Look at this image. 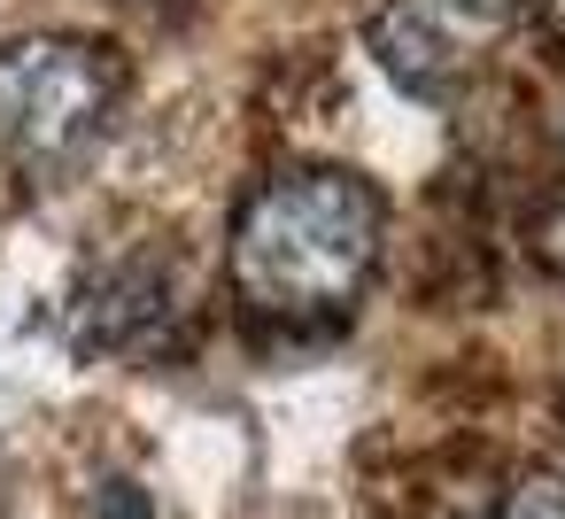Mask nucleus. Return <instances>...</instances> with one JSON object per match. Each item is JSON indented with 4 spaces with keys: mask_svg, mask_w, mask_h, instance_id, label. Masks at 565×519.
Wrapping results in <instances>:
<instances>
[{
    "mask_svg": "<svg viewBox=\"0 0 565 519\" xmlns=\"http://www.w3.org/2000/svg\"><path fill=\"white\" fill-rule=\"evenodd\" d=\"M132 9H148V17H186L194 0H132Z\"/></svg>",
    "mask_w": 565,
    "mask_h": 519,
    "instance_id": "8",
    "label": "nucleus"
},
{
    "mask_svg": "<svg viewBox=\"0 0 565 519\" xmlns=\"http://www.w3.org/2000/svg\"><path fill=\"white\" fill-rule=\"evenodd\" d=\"M387 202L364 171L295 163L271 171L233 218V287L271 326H333L380 264Z\"/></svg>",
    "mask_w": 565,
    "mask_h": 519,
    "instance_id": "1",
    "label": "nucleus"
},
{
    "mask_svg": "<svg viewBox=\"0 0 565 519\" xmlns=\"http://www.w3.org/2000/svg\"><path fill=\"white\" fill-rule=\"evenodd\" d=\"M495 519H565V473H519L495 504Z\"/></svg>",
    "mask_w": 565,
    "mask_h": 519,
    "instance_id": "5",
    "label": "nucleus"
},
{
    "mask_svg": "<svg viewBox=\"0 0 565 519\" xmlns=\"http://www.w3.org/2000/svg\"><path fill=\"white\" fill-rule=\"evenodd\" d=\"M194 303V272L179 264V248L148 241V248H117L86 272L78 303H71V333L86 349H109V357H140V349H163L179 333Z\"/></svg>",
    "mask_w": 565,
    "mask_h": 519,
    "instance_id": "4",
    "label": "nucleus"
},
{
    "mask_svg": "<svg viewBox=\"0 0 565 519\" xmlns=\"http://www.w3.org/2000/svg\"><path fill=\"white\" fill-rule=\"evenodd\" d=\"M534 256H542V264L565 279V194H557V202L534 218Z\"/></svg>",
    "mask_w": 565,
    "mask_h": 519,
    "instance_id": "7",
    "label": "nucleus"
},
{
    "mask_svg": "<svg viewBox=\"0 0 565 519\" xmlns=\"http://www.w3.org/2000/svg\"><path fill=\"white\" fill-rule=\"evenodd\" d=\"M125 109V63L78 32H32L0 47V171L24 187L71 179Z\"/></svg>",
    "mask_w": 565,
    "mask_h": 519,
    "instance_id": "2",
    "label": "nucleus"
},
{
    "mask_svg": "<svg viewBox=\"0 0 565 519\" xmlns=\"http://www.w3.org/2000/svg\"><path fill=\"white\" fill-rule=\"evenodd\" d=\"M102 519H156V504H148V488L140 480H102V504H94Z\"/></svg>",
    "mask_w": 565,
    "mask_h": 519,
    "instance_id": "6",
    "label": "nucleus"
},
{
    "mask_svg": "<svg viewBox=\"0 0 565 519\" xmlns=\"http://www.w3.org/2000/svg\"><path fill=\"white\" fill-rule=\"evenodd\" d=\"M480 519H495V511H480Z\"/></svg>",
    "mask_w": 565,
    "mask_h": 519,
    "instance_id": "9",
    "label": "nucleus"
},
{
    "mask_svg": "<svg viewBox=\"0 0 565 519\" xmlns=\"http://www.w3.org/2000/svg\"><path fill=\"white\" fill-rule=\"evenodd\" d=\"M519 17L526 0H387L364 24V40L403 94H457L472 71H488V55L519 32Z\"/></svg>",
    "mask_w": 565,
    "mask_h": 519,
    "instance_id": "3",
    "label": "nucleus"
}]
</instances>
